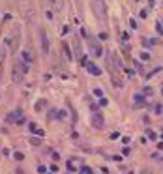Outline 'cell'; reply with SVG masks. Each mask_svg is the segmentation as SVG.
Segmentation results:
<instances>
[{
	"mask_svg": "<svg viewBox=\"0 0 163 174\" xmlns=\"http://www.w3.org/2000/svg\"><path fill=\"white\" fill-rule=\"evenodd\" d=\"M86 39H88V47H90V51H92V54L96 56V58H99V56L103 54V49H101V43H99L98 39L94 38V36H90V34H88V38H86Z\"/></svg>",
	"mask_w": 163,
	"mask_h": 174,
	"instance_id": "obj_4",
	"label": "cell"
},
{
	"mask_svg": "<svg viewBox=\"0 0 163 174\" xmlns=\"http://www.w3.org/2000/svg\"><path fill=\"white\" fill-rule=\"evenodd\" d=\"M129 24H131V28H137V23H135V19H129Z\"/></svg>",
	"mask_w": 163,
	"mask_h": 174,
	"instance_id": "obj_23",
	"label": "cell"
},
{
	"mask_svg": "<svg viewBox=\"0 0 163 174\" xmlns=\"http://www.w3.org/2000/svg\"><path fill=\"white\" fill-rule=\"evenodd\" d=\"M118 137H120V133H116V131L111 133V139H118Z\"/></svg>",
	"mask_w": 163,
	"mask_h": 174,
	"instance_id": "obj_24",
	"label": "cell"
},
{
	"mask_svg": "<svg viewBox=\"0 0 163 174\" xmlns=\"http://www.w3.org/2000/svg\"><path fill=\"white\" fill-rule=\"evenodd\" d=\"M30 142H32L34 146H39V144H41V140H39V139H30Z\"/></svg>",
	"mask_w": 163,
	"mask_h": 174,
	"instance_id": "obj_17",
	"label": "cell"
},
{
	"mask_svg": "<svg viewBox=\"0 0 163 174\" xmlns=\"http://www.w3.org/2000/svg\"><path fill=\"white\" fill-rule=\"evenodd\" d=\"M39 38H41V51L43 54H47L49 53V38H47V32L41 28V32H39Z\"/></svg>",
	"mask_w": 163,
	"mask_h": 174,
	"instance_id": "obj_7",
	"label": "cell"
},
{
	"mask_svg": "<svg viewBox=\"0 0 163 174\" xmlns=\"http://www.w3.org/2000/svg\"><path fill=\"white\" fill-rule=\"evenodd\" d=\"M13 157H15L17 161H23V157H24V155H23V153H19V152H15V153H13Z\"/></svg>",
	"mask_w": 163,
	"mask_h": 174,
	"instance_id": "obj_15",
	"label": "cell"
},
{
	"mask_svg": "<svg viewBox=\"0 0 163 174\" xmlns=\"http://www.w3.org/2000/svg\"><path fill=\"white\" fill-rule=\"evenodd\" d=\"M107 105H109V99H107V98H101V99H99V107H107Z\"/></svg>",
	"mask_w": 163,
	"mask_h": 174,
	"instance_id": "obj_14",
	"label": "cell"
},
{
	"mask_svg": "<svg viewBox=\"0 0 163 174\" xmlns=\"http://www.w3.org/2000/svg\"><path fill=\"white\" fill-rule=\"evenodd\" d=\"M161 96H163V88H161Z\"/></svg>",
	"mask_w": 163,
	"mask_h": 174,
	"instance_id": "obj_25",
	"label": "cell"
},
{
	"mask_svg": "<svg viewBox=\"0 0 163 174\" xmlns=\"http://www.w3.org/2000/svg\"><path fill=\"white\" fill-rule=\"evenodd\" d=\"M135 101H137L139 105H142V101H144V98H142V96H137V98H135Z\"/></svg>",
	"mask_w": 163,
	"mask_h": 174,
	"instance_id": "obj_19",
	"label": "cell"
},
{
	"mask_svg": "<svg viewBox=\"0 0 163 174\" xmlns=\"http://www.w3.org/2000/svg\"><path fill=\"white\" fill-rule=\"evenodd\" d=\"M21 60H23L24 64H32V62L36 60V54H34V51H32V49H24V51L21 53Z\"/></svg>",
	"mask_w": 163,
	"mask_h": 174,
	"instance_id": "obj_6",
	"label": "cell"
},
{
	"mask_svg": "<svg viewBox=\"0 0 163 174\" xmlns=\"http://www.w3.org/2000/svg\"><path fill=\"white\" fill-rule=\"evenodd\" d=\"M47 4H49L51 11H60L64 6V0H47Z\"/></svg>",
	"mask_w": 163,
	"mask_h": 174,
	"instance_id": "obj_9",
	"label": "cell"
},
{
	"mask_svg": "<svg viewBox=\"0 0 163 174\" xmlns=\"http://www.w3.org/2000/svg\"><path fill=\"white\" fill-rule=\"evenodd\" d=\"M83 174H85V172H83Z\"/></svg>",
	"mask_w": 163,
	"mask_h": 174,
	"instance_id": "obj_26",
	"label": "cell"
},
{
	"mask_svg": "<svg viewBox=\"0 0 163 174\" xmlns=\"http://www.w3.org/2000/svg\"><path fill=\"white\" fill-rule=\"evenodd\" d=\"M111 77H113V84L116 86V88H122V86H124V79L120 77V73H118V71H113V73H111Z\"/></svg>",
	"mask_w": 163,
	"mask_h": 174,
	"instance_id": "obj_10",
	"label": "cell"
},
{
	"mask_svg": "<svg viewBox=\"0 0 163 174\" xmlns=\"http://www.w3.org/2000/svg\"><path fill=\"white\" fill-rule=\"evenodd\" d=\"M85 68H86V71H88V73H92L94 77H99V75H101V69H99L94 62H85Z\"/></svg>",
	"mask_w": 163,
	"mask_h": 174,
	"instance_id": "obj_8",
	"label": "cell"
},
{
	"mask_svg": "<svg viewBox=\"0 0 163 174\" xmlns=\"http://www.w3.org/2000/svg\"><path fill=\"white\" fill-rule=\"evenodd\" d=\"M73 58L79 60V62L85 66V56H83V43H81V38L79 36H73Z\"/></svg>",
	"mask_w": 163,
	"mask_h": 174,
	"instance_id": "obj_3",
	"label": "cell"
},
{
	"mask_svg": "<svg viewBox=\"0 0 163 174\" xmlns=\"http://www.w3.org/2000/svg\"><path fill=\"white\" fill-rule=\"evenodd\" d=\"M41 107H45V99H39V101L36 103V107H34L36 112H39V111H41Z\"/></svg>",
	"mask_w": 163,
	"mask_h": 174,
	"instance_id": "obj_13",
	"label": "cell"
},
{
	"mask_svg": "<svg viewBox=\"0 0 163 174\" xmlns=\"http://www.w3.org/2000/svg\"><path fill=\"white\" fill-rule=\"evenodd\" d=\"M62 53H64V56L68 58V60H73V54H71L70 45H68V43H62Z\"/></svg>",
	"mask_w": 163,
	"mask_h": 174,
	"instance_id": "obj_12",
	"label": "cell"
},
{
	"mask_svg": "<svg viewBox=\"0 0 163 174\" xmlns=\"http://www.w3.org/2000/svg\"><path fill=\"white\" fill-rule=\"evenodd\" d=\"M94 94H96V96H99V98H103V92L99 90V88H96V90H94Z\"/></svg>",
	"mask_w": 163,
	"mask_h": 174,
	"instance_id": "obj_20",
	"label": "cell"
},
{
	"mask_svg": "<svg viewBox=\"0 0 163 174\" xmlns=\"http://www.w3.org/2000/svg\"><path fill=\"white\" fill-rule=\"evenodd\" d=\"M148 139H150V140H156V133H154V131H148Z\"/></svg>",
	"mask_w": 163,
	"mask_h": 174,
	"instance_id": "obj_18",
	"label": "cell"
},
{
	"mask_svg": "<svg viewBox=\"0 0 163 174\" xmlns=\"http://www.w3.org/2000/svg\"><path fill=\"white\" fill-rule=\"evenodd\" d=\"M148 58H150V56L146 54V53H141V60H148Z\"/></svg>",
	"mask_w": 163,
	"mask_h": 174,
	"instance_id": "obj_21",
	"label": "cell"
},
{
	"mask_svg": "<svg viewBox=\"0 0 163 174\" xmlns=\"http://www.w3.org/2000/svg\"><path fill=\"white\" fill-rule=\"evenodd\" d=\"M92 125L94 127H103V118L99 112H94L92 114Z\"/></svg>",
	"mask_w": 163,
	"mask_h": 174,
	"instance_id": "obj_11",
	"label": "cell"
},
{
	"mask_svg": "<svg viewBox=\"0 0 163 174\" xmlns=\"http://www.w3.org/2000/svg\"><path fill=\"white\" fill-rule=\"evenodd\" d=\"M36 135H39V137H43V135H45V131H43V129H36Z\"/></svg>",
	"mask_w": 163,
	"mask_h": 174,
	"instance_id": "obj_22",
	"label": "cell"
},
{
	"mask_svg": "<svg viewBox=\"0 0 163 174\" xmlns=\"http://www.w3.org/2000/svg\"><path fill=\"white\" fill-rule=\"evenodd\" d=\"M6 120H8V124H11V122H17V124H23V114H21V109H15L13 112H9Z\"/></svg>",
	"mask_w": 163,
	"mask_h": 174,
	"instance_id": "obj_5",
	"label": "cell"
},
{
	"mask_svg": "<svg viewBox=\"0 0 163 174\" xmlns=\"http://www.w3.org/2000/svg\"><path fill=\"white\" fill-rule=\"evenodd\" d=\"M26 71H28L26 64L23 62L21 58H17L13 62V66H11V81L13 83H21L23 79H24V75H26Z\"/></svg>",
	"mask_w": 163,
	"mask_h": 174,
	"instance_id": "obj_2",
	"label": "cell"
},
{
	"mask_svg": "<svg viewBox=\"0 0 163 174\" xmlns=\"http://www.w3.org/2000/svg\"><path fill=\"white\" fill-rule=\"evenodd\" d=\"M75 6H77V9L81 11V9H83V0H75Z\"/></svg>",
	"mask_w": 163,
	"mask_h": 174,
	"instance_id": "obj_16",
	"label": "cell"
},
{
	"mask_svg": "<svg viewBox=\"0 0 163 174\" xmlns=\"http://www.w3.org/2000/svg\"><path fill=\"white\" fill-rule=\"evenodd\" d=\"M92 11L96 15V21L101 24V26H107V6L105 0H92Z\"/></svg>",
	"mask_w": 163,
	"mask_h": 174,
	"instance_id": "obj_1",
	"label": "cell"
}]
</instances>
